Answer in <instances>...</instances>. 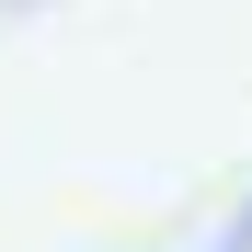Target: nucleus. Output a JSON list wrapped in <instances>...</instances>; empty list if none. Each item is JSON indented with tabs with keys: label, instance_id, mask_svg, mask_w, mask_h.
I'll list each match as a JSON object with an SVG mask.
<instances>
[{
	"label": "nucleus",
	"instance_id": "f257e3e1",
	"mask_svg": "<svg viewBox=\"0 0 252 252\" xmlns=\"http://www.w3.org/2000/svg\"><path fill=\"white\" fill-rule=\"evenodd\" d=\"M241 241H252V218H241Z\"/></svg>",
	"mask_w": 252,
	"mask_h": 252
}]
</instances>
